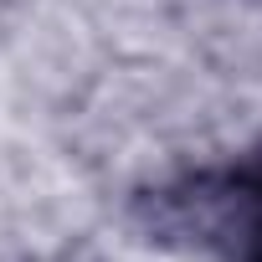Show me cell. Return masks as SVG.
Listing matches in <instances>:
<instances>
[{
    "mask_svg": "<svg viewBox=\"0 0 262 262\" xmlns=\"http://www.w3.org/2000/svg\"><path fill=\"white\" fill-rule=\"evenodd\" d=\"M160 221L195 231L226 262H262V149L221 175H195L155 201Z\"/></svg>",
    "mask_w": 262,
    "mask_h": 262,
    "instance_id": "6da1fadb",
    "label": "cell"
}]
</instances>
